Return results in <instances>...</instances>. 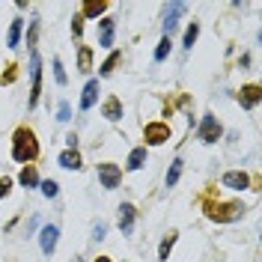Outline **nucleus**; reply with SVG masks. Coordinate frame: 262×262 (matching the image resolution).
<instances>
[{
	"label": "nucleus",
	"instance_id": "nucleus-3",
	"mask_svg": "<svg viewBox=\"0 0 262 262\" xmlns=\"http://www.w3.org/2000/svg\"><path fill=\"white\" fill-rule=\"evenodd\" d=\"M27 75H30V98H27V107H36L39 104V96H42V57H39V51H30V69H27Z\"/></svg>",
	"mask_w": 262,
	"mask_h": 262
},
{
	"label": "nucleus",
	"instance_id": "nucleus-9",
	"mask_svg": "<svg viewBox=\"0 0 262 262\" xmlns=\"http://www.w3.org/2000/svg\"><path fill=\"white\" fill-rule=\"evenodd\" d=\"M98 93H101V81L98 78H90V81L83 83V93H81V114H86V111H93L98 101Z\"/></svg>",
	"mask_w": 262,
	"mask_h": 262
},
{
	"label": "nucleus",
	"instance_id": "nucleus-12",
	"mask_svg": "<svg viewBox=\"0 0 262 262\" xmlns=\"http://www.w3.org/2000/svg\"><path fill=\"white\" fill-rule=\"evenodd\" d=\"M114 36H116V21L114 18H98V48H114Z\"/></svg>",
	"mask_w": 262,
	"mask_h": 262
},
{
	"label": "nucleus",
	"instance_id": "nucleus-36",
	"mask_svg": "<svg viewBox=\"0 0 262 262\" xmlns=\"http://www.w3.org/2000/svg\"><path fill=\"white\" fill-rule=\"evenodd\" d=\"M238 66H242V69H247V66H250V54H242V60H238Z\"/></svg>",
	"mask_w": 262,
	"mask_h": 262
},
{
	"label": "nucleus",
	"instance_id": "nucleus-16",
	"mask_svg": "<svg viewBox=\"0 0 262 262\" xmlns=\"http://www.w3.org/2000/svg\"><path fill=\"white\" fill-rule=\"evenodd\" d=\"M57 164H60L63 170H81V167H83L81 152H78V149H63V152H60V158H57Z\"/></svg>",
	"mask_w": 262,
	"mask_h": 262
},
{
	"label": "nucleus",
	"instance_id": "nucleus-13",
	"mask_svg": "<svg viewBox=\"0 0 262 262\" xmlns=\"http://www.w3.org/2000/svg\"><path fill=\"white\" fill-rule=\"evenodd\" d=\"M116 212H119V232H122V235H131V232H134V221H137L134 203H122Z\"/></svg>",
	"mask_w": 262,
	"mask_h": 262
},
{
	"label": "nucleus",
	"instance_id": "nucleus-20",
	"mask_svg": "<svg viewBox=\"0 0 262 262\" xmlns=\"http://www.w3.org/2000/svg\"><path fill=\"white\" fill-rule=\"evenodd\" d=\"M176 238H179V232H176V229H170V232L161 238V245H158V262L170 259V250L176 247Z\"/></svg>",
	"mask_w": 262,
	"mask_h": 262
},
{
	"label": "nucleus",
	"instance_id": "nucleus-10",
	"mask_svg": "<svg viewBox=\"0 0 262 262\" xmlns=\"http://www.w3.org/2000/svg\"><path fill=\"white\" fill-rule=\"evenodd\" d=\"M235 98H238V104H242L245 111H253V107L262 101V86H259V83H247V86L238 90V96H235Z\"/></svg>",
	"mask_w": 262,
	"mask_h": 262
},
{
	"label": "nucleus",
	"instance_id": "nucleus-14",
	"mask_svg": "<svg viewBox=\"0 0 262 262\" xmlns=\"http://www.w3.org/2000/svg\"><path fill=\"white\" fill-rule=\"evenodd\" d=\"M101 116H104L107 122H119V119H122V101L116 96H107L101 101Z\"/></svg>",
	"mask_w": 262,
	"mask_h": 262
},
{
	"label": "nucleus",
	"instance_id": "nucleus-11",
	"mask_svg": "<svg viewBox=\"0 0 262 262\" xmlns=\"http://www.w3.org/2000/svg\"><path fill=\"white\" fill-rule=\"evenodd\" d=\"M221 185L229 188V191H247L250 188V176H247L245 170H227L221 176Z\"/></svg>",
	"mask_w": 262,
	"mask_h": 262
},
{
	"label": "nucleus",
	"instance_id": "nucleus-6",
	"mask_svg": "<svg viewBox=\"0 0 262 262\" xmlns=\"http://www.w3.org/2000/svg\"><path fill=\"white\" fill-rule=\"evenodd\" d=\"M188 12V3H167L164 6V36L173 39V33L179 27V18Z\"/></svg>",
	"mask_w": 262,
	"mask_h": 262
},
{
	"label": "nucleus",
	"instance_id": "nucleus-32",
	"mask_svg": "<svg viewBox=\"0 0 262 262\" xmlns=\"http://www.w3.org/2000/svg\"><path fill=\"white\" fill-rule=\"evenodd\" d=\"M39 224H42V217H39V214H33L30 221H27V229H24V235H33V232L39 229Z\"/></svg>",
	"mask_w": 262,
	"mask_h": 262
},
{
	"label": "nucleus",
	"instance_id": "nucleus-24",
	"mask_svg": "<svg viewBox=\"0 0 262 262\" xmlns=\"http://www.w3.org/2000/svg\"><path fill=\"white\" fill-rule=\"evenodd\" d=\"M196 39H200V21H191V24H188V30H185V36H182V48L191 51L196 45Z\"/></svg>",
	"mask_w": 262,
	"mask_h": 262
},
{
	"label": "nucleus",
	"instance_id": "nucleus-26",
	"mask_svg": "<svg viewBox=\"0 0 262 262\" xmlns=\"http://www.w3.org/2000/svg\"><path fill=\"white\" fill-rule=\"evenodd\" d=\"M170 51H173V39H170V36H161V42H158V48H155V63H164V60L170 57Z\"/></svg>",
	"mask_w": 262,
	"mask_h": 262
},
{
	"label": "nucleus",
	"instance_id": "nucleus-29",
	"mask_svg": "<svg viewBox=\"0 0 262 262\" xmlns=\"http://www.w3.org/2000/svg\"><path fill=\"white\" fill-rule=\"evenodd\" d=\"M69 119H72V104L63 98V101L57 104V122H69Z\"/></svg>",
	"mask_w": 262,
	"mask_h": 262
},
{
	"label": "nucleus",
	"instance_id": "nucleus-33",
	"mask_svg": "<svg viewBox=\"0 0 262 262\" xmlns=\"http://www.w3.org/2000/svg\"><path fill=\"white\" fill-rule=\"evenodd\" d=\"M9 191H12V179H6V176H3V179H0V200H3V196H9Z\"/></svg>",
	"mask_w": 262,
	"mask_h": 262
},
{
	"label": "nucleus",
	"instance_id": "nucleus-30",
	"mask_svg": "<svg viewBox=\"0 0 262 262\" xmlns=\"http://www.w3.org/2000/svg\"><path fill=\"white\" fill-rule=\"evenodd\" d=\"M107 235V224L104 221H98V224H93V242H101Z\"/></svg>",
	"mask_w": 262,
	"mask_h": 262
},
{
	"label": "nucleus",
	"instance_id": "nucleus-2",
	"mask_svg": "<svg viewBox=\"0 0 262 262\" xmlns=\"http://www.w3.org/2000/svg\"><path fill=\"white\" fill-rule=\"evenodd\" d=\"M245 203H235V200H206V217L214 221V224H235V221H242L245 217Z\"/></svg>",
	"mask_w": 262,
	"mask_h": 262
},
{
	"label": "nucleus",
	"instance_id": "nucleus-28",
	"mask_svg": "<svg viewBox=\"0 0 262 262\" xmlns=\"http://www.w3.org/2000/svg\"><path fill=\"white\" fill-rule=\"evenodd\" d=\"M39 191L48 196V200H57V194H60V185H57L54 179H45V182H39Z\"/></svg>",
	"mask_w": 262,
	"mask_h": 262
},
{
	"label": "nucleus",
	"instance_id": "nucleus-22",
	"mask_svg": "<svg viewBox=\"0 0 262 262\" xmlns=\"http://www.w3.org/2000/svg\"><path fill=\"white\" fill-rule=\"evenodd\" d=\"M119 60H122V54H119V51H111V57L98 66V81H101V78H111V75H114V69L119 66Z\"/></svg>",
	"mask_w": 262,
	"mask_h": 262
},
{
	"label": "nucleus",
	"instance_id": "nucleus-31",
	"mask_svg": "<svg viewBox=\"0 0 262 262\" xmlns=\"http://www.w3.org/2000/svg\"><path fill=\"white\" fill-rule=\"evenodd\" d=\"M72 36H75V39H81V36H83V18L81 15L72 18Z\"/></svg>",
	"mask_w": 262,
	"mask_h": 262
},
{
	"label": "nucleus",
	"instance_id": "nucleus-1",
	"mask_svg": "<svg viewBox=\"0 0 262 262\" xmlns=\"http://www.w3.org/2000/svg\"><path fill=\"white\" fill-rule=\"evenodd\" d=\"M12 158H15L18 164H24V167L39 158V140H36L33 128L18 125V128L12 131Z\"/></svg>",
	"mask_w": 262,
	"mask_h": 262
},
{
	"label": "nucleus",
	"instance_id": "nucleus-18",
	"mask_svg": "<svg viewBox=\"0 0 262 262\" xmlns=\"http://www.w3.org/2000/svg\"><path fill=\"white\" fill-rule=\"evenodd\" d=\"M21 33H24V18H12V24L6 30V48L15 51L21 45Z\"/></svg>",
	"mask_w": 262,
	"mask_h": 262
},
{
	"label": "nucleus",
	"instance_id": "nucleus-23",
	"mask_svg": "<svg viewBox=\"0 0 262 262\" xmlns=\"http://www.w3.org/2000/svg\"><path fill=\"white\" fill-rule=\"evenodd\" d=\"M78 72H93V48L90 45H81L78 48Z\"/></svg>",
	"mask_w": 262,
	"mask_h": 262
},
{
	"label": "nucleus",
	"instance_id": "nucleus-25",
	"mask_svg": "<svg viewBox=\"0 0 262 262\" xmlns=\"http://www.w3.org/2000/svg\"><path fill=\"white\" fill-rule=\"evenodd\" d=\"M39 30H42V18L33 15L30 18V27H27V48L36 51V39H39Z\"/></svg>",
	"mask_w": 262,
	"mask_h": 262
},
{
	"label": "nucleus",
	"instance_id": "nucleus-8",
	"mask_svg": "<svg viewBox=\"0 0 262 262\" xmlns=\"http://www.w3.org/2000/svg\"><path fill=\"white\" fill-rule=\"evenodd\" d=\"M57 242H60V227L57 224H45V227L39 229V247H42L45 256H51L57 250Z\"/></svg>",
	"mask_w": 262,
	"mask_h": 262
},
{
	"label": "nucleus",
	"instance_id": "nucleus-34",
	"mask_svg": "<svg viewBox=\"0 0 262 262\" xmlns=\"http://www.w3.org/2000/svg\"><path fill=\"white\" fill-rule=\"evenodd\" d=\"M66 149H78V134H66Z\"/></svg>",
	"mask_w": 262,
	"mask_h": 262
},
{
	"label": "nucleus",
	"instance_id": "nucleus-4",
	"mask_svg": "<svg viewBox=\"0 0 262 262\" xmlns=\"http://www.w3.org/2000/svg\"><path fill=\"white\" fill-rule=\"evenodd\" d=\"M196 137H200V143H206V146L217 143V140L224 137V125L217 122V116H214V114L203 116V119H200V125H196Z\"/></svg>",
	"mask_w": 262,
	"mask_h": 262
},
{
	"label": "nucleus",
	"instance_id": "nucleus-19",
	"mask_svg": "<svg viewBox=\"0 0 262 262\" xmlns=\"http://www.w3.org/2000/svg\"><path fill=\"white\" fill-rule=\"evenodd\" d=\"M18 182L27 188V191H33V188H39V170H36V164H27V167H21V173H18Z\"/></svg>",
	"mask_w": 262,
	"mask_h": 262
},
{
	"label": "nucleus",
	"instance_id": "nucleus-35",
	"mask_svg": "<svg viewBox=\"0 0 262 262\" xmlns=\"http://www.w3.org/2000/svg\"><path fill=\"white\" fill-rule=\"evenodd\" d=\"M15 81V66H9V72H6V78H0V83H12Z\"/></svg>",
	"mask_w": 262,
	"mask_h": 262
},
{
	"label": "nucleus",
	"instance_id": "nucleus-15",
	"mask_svg": "<svg viewBox=\"0 0 262 262\" xmlns=\"http://www.w3.org/2000/svg\"><path fill=\"white\" fill-rule=\"evenodd\" d=\"M104 12H107V0H86V3H81L78 15L86 21V18H104Z\"/></svg>",
	"mask_w": 262,
	"mask_h": 262
},
{
	"label": "nucleus",
	"instance_id": "nucleus-37",
	"mask_svg": "<svg viewBox=\"0 0 262 262\" xmlns=\"http://www.w3.org/2000/svg\"><path fill=\"white\" fill-rule=\"evenodd\" d=\"M96 262H114V259H111V256H98Z\"/></svg>",
	"mask_w": 262,
	"mask_h": 262
},
{
	"label": "nucleus",
	"instance_id": "nucleus-27",
	"mask_svg": "<svg viewBox=\"0 0 262 262\" xmlns=\"http://www.w3.org/2000/svg\"><path fill=\"white\" fill-rule=\"evenodd\" d=\"M54 81H57V86H66L69 83V75H66V69H63V60L60 57H54Z\"/></svg>",
	"mask_w": 262,
	"mask_h": 262
},
{
	"label": "nucleus",
	"instance_id": "nucleus-17",
	"mask_svg": "<svg viewBox=\"0 0 262 262\" xmlns=\"http://www.w3.org/2000/svg\"><path fill=\"white\" fill-rule=\"evenodd\" d=\"M146 158H149V152H146V146H134L128 152V161H125V170H143L146 167Z\"/></svg>",
	"mask_w": 262,
	"mask_h": 262
},
{
	"label": "nucleus",
	"instance_id": "nucleus-5",
	"mask_svg": "<svg viewBox=\"0 0 262 262\" xmlns=\"http://www.w3.org/2000/svg\"><path fill=\"white\" fill-rule=\"evenodd\" d=\"M96 170H98V182H101V188H104V191H114V188H119V182H122V167H119V164L101 161Z\"/></svg>",
	"mask_w": 262,
	"mask_h": 262
},
{
	"label": "nucleus",
	"instance_id": "nucleus-7",
	"mask_svg": "<svg viewBox=\"0 0 262 262\" xmlns=\"http://www.w3.org/2000/svg\"><path fill=\"white\" fill-rule=\"evenodd\" d=\"M143 146H161L170 140V125L167 122H146V128H143Z\"/></svg>",
	"mask_w": 262,
	"mask_h": 262
},
{
	"label": "nucleus",
	"instance_id": "nucleus-21",
	"mask_svg": "<svg viewBox=\"0 0 262 262\" xmlns=\"http://www.w3.org/2000/svg\"><path fill=\"white\" fill-rule=\"evenodd\" d=\"M182 167H185V161H182V158H173V161H170V167H167V176H164V185H167V188H176V185H179Z\"/></svg>",
	"mask_w": 262,
	"mask_h": 262
}]
</instances>
